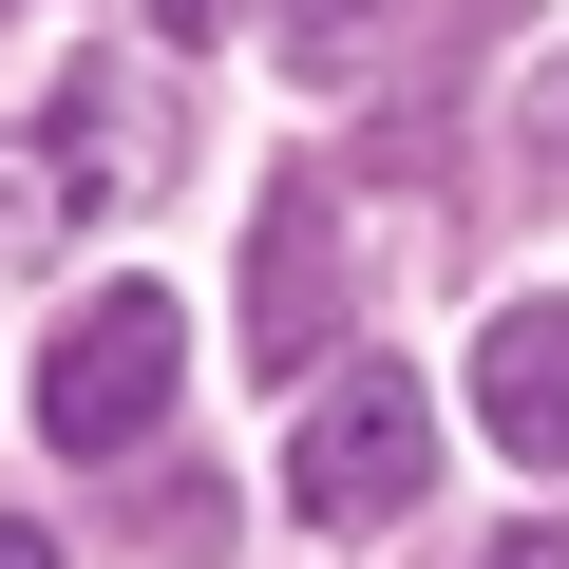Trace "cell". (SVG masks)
Returning a JSON list of instances; mask_svg holds the SVG:
<instances>
[{
    "mask_svg": "<svg viewBox=\"0 0 569 569\" xmlns=\"http://www.w3.org/2000/svg\"><path fill=\"white\" fill-rule=\"evenodd\" d=\"M512 133H531V171L569 190V77H531V96H512Z\"/></svg>",
    "mask_w": 569,
    "mask_h": 569,
    "instance_id": "7",
    "label": "cell"
},
{
    "mask_svg": "<svg viewBox=\"0 0 569 569\" xmlns=\"http://www.w3.org/2000/svg\"><path fill=\"white\" fill-rule=\"evenodd\" d=\"M418 475H437V399L399 361H342L305 399V437H284V512H305V531H399Z\"/></svg>",
    "mask_w": 569,
    "mask_h": 569,
    "instance_id": "2",
    "label": "cell"
},
{
    "mask_svg": "<svg viewBox=\"0 0 569 569\" xmlns=\"http://www.w3.org/2000/svg\"><path fill=\"white\" fill-rule=\"evenodd\" d=\"M475 569H569V531H550V512H531V531H493V550H475Z\"/></svg>",
    "mask_w": 569,
    "mask_h": 569,
    "instance_id": "8",
    "label": "cell"
},
{
    "mask_svg": "<svg viewBox=\"0 0 569 569\" xmlns=\"http://www.w3.org/2000/svg\"><path fill=\"white\" fill-rule=\"evenodd\" d=\"M0 569H58V531H20V512H0Z\"/></svg>",
    "mask_w": 569,
    "mask_h": 569,
    "instance_id": "10",
    "label": "cell"
},
{
    "mask_svg": "<svg viewBox=\"0 0 569 569\" xmlns=\"http://www.w3.org/2000/svg\"><path fill=\"white\" fill-rule=\"evenodd\" d=\"M475 418L512 475H569V284H531V305L475 323Z\"/></svg>",
    "mask_w": 569,
    "mask_h": 569,
    "instance_id": "4",
    "label": "cell"
},
{
    "mask_svg": "<svg viewBox=\"0 0 569 569\" xmlns=\"http://www.w3.org/2000/svg\"><path fill=\"white\" fill-rule=\"evenodd\" d=\"M380 58V0H284V77H305V96H342Z\"/></svg>",
    "mask_w": 569,
    "mask_h": 569,
    "instance_id": "6",
    "label": "cell"
},
{
    "mask_svg": "<svg viewBox=\"0 0 569 569\" xmlns=\"http://www.w3.org/2000/svg\"><path fill=\"white\" fill-rule=\"evenodd\" d=\"M247 20V0H152V39H228Z\"/></svg>",
    "mask_w": 569,
    "mask_h": 569,
    "instance_id": "9",
    "label": "cell"
},
{
    "mask_svg": "<svg viewBox=\"0 0 569 569\" xmlns=\"http://www.w3.org/2000/svg\"><path fill=\"white\" fill-rule=\"evenodd\" d=\"M58 228H77V152L58 133H0V266H39Z\"/></svg>",
    "mask_w": 569,
    "mask_h": 569,
    "instance_id": "5",
    "label": "cell"
},
{
    "mask_svg": "<svg viewBox=\"0 0 569 569\" xmlns=\"http://www.w3.org/2000/svg\"><path fill=\"white\" fill-rule=\"evenodd\" d=\"M342 342V190L323 171H266V247H247V361L305 380Z\"/></svg>",
    "mask_w": 569,
    "mask_h": 569,
    "instance_id": "3",
    "label": "cell"
},
{
    "mask_svg": "<svg viewBox=\"0 0 569 569\" xmlns=\"http://www.w3.org/2000/svg\"><path fill=\"white\" fill-rule=\"evenodd\" d=\"M171 380H190V305L171 284H96V305L39 342V437L58 456H133L171 418Z\"/></svg>",
    "mask_w": 569,
    "mask_h": 569,
    "instance_id": "1",
    "label": "cell"
}]
</instances>
